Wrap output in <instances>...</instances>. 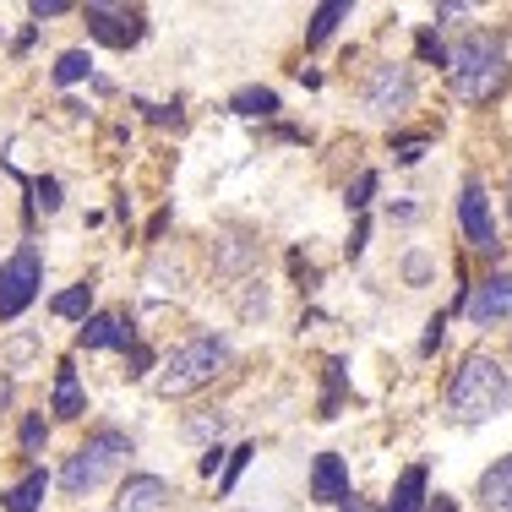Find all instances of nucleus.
Masks as SVG:
<instances>
[{"label":"nucleus","mask_w":512,"mask_h":512,"mask_svg":"<svg viewBox=\"0 0 512 512\" xmlns=\"http://www.w3.org/2000/svg\"><path fill=\"white\" fill-rule=\"evenodd\" d=\"M44 442H50V425H44V414H28V420H22V453L39 458Z\"/></svg>","instance_id":"obj_27"},{"label":"nucleus","mask_w":512,"mask_h":512,"mask_svg":"<svg viewBox=\"0 0 512 512\" xmlns=\"http://www.w3.org/2000/svg\"><path fill=\"white\" fill-rule=\"evenodd\" d=\"M50 409L60 414V420H77V414H88V393H82V382H77V371H71V365H60V371H55V398H50Z\"/></svg>","instance_id":"obj_16"},{"label":"nucleus","mask_w":512,"mask_h":512,"mask_svg":"<svg viewBox=\"0 0 512 512\" xmlns=\"http://www.w3.org/2000/svg\"><path fill=\"white\" fill-rule=\"evenodd\" d=\"M240 311H246V316H267V289H262V284H251V289H246V300H240Z\"/></svg>","instance_id":"obj_34"},{"label":"nucleus","mask_w":512,"mask_h":512,"mask_svg":"<svg viewBox=\"0 0 512 512\" xmlns=\"http://www.w3.org/2000/svg\"><path fill=\"white\" fill-rule=\"evenodd\" d=\"M425 502H431V491H425V463H409V469L398 474V485H393L387 512H425Z\"/></svg>","instance_id":"obj_14"},{"label":"nucleus","mask_w":512,"mask_h":512,"mask_svg":"<svg viewBox=\"0 0 512 512\" xmlns=\"http://www.w3.org/2000/svg\"><path fill=\"white\" fill-rule=\"evenodd\" d=\"M11 393H17V382H11V376H0V409L11 404Z\"/></svg>","instance_id":"obj_41"},{"label":"nucleus","mask_w":512,"mask_h":512,"mask_svg":"<svg viewBox=\"0 0 512 512\" xmlns=\"http://www.w3.org/2000/svg\"><path fill=\"white\" fill-rule=\"evenodd\" d=\"M474 491H480V507L485 512H512V453L496 458L491 469L480 474V485H474Z\"/></svg>","instance_id":"obj_13"},{"label":"nucleus","mask_w":512,"mask_h":512,"mask_svg":"<svg viewBox=\"0 0 512 512\" xmlns=\"http://www.w3.org/2000/svg\"><path fill=\"white\" fill-rule=\"evenodd\" d=\"M33 207H44V213H60V180H55V175L33 180Z\"/></svg>","instance_id":"obj_30"},{"label":"nucleus","mask_w":512,"mask_h":512,"mask_svg":"<svg viewBox=\"0 0 512 512\" xmlns=\"http://www.w3.org/2000/svg\"><path fill=\"white\" fill-rule=\"evenodd\" d=\"M66 11H71V0H33L28 17H33V22H44V17H66Z\"/></svg>","instance_id":"obj_32"},{"label":"nucleus","mask_w":512,"mask_h":512,"mask_svg":"<svg viewBox=\"0 0 512 512\" xmlns=\"http://www.w3.org/2000/svg\"><path fill=\"white\" fill-rule=\"evenodd\" d=\"M39 284H44V256L39 246H17L6 267H0V322H11V316H22L39 300Z\"/></svg>","instance_id":"obj_5"},{"label":"nucleus","mask_w":512,"mask_h":512,"mask_svg":"<svg viewBox=\"0 0 512 512\" xmlns=\"http://www.w3.org/2000/svg\"><path fill=\"white\" fill-rule=\"evenodd\" d=\"M425 512H458V502H453V496H447V491H436L431 502H425Z\"/></svg>","instance_id":"obj_38"},{"label":"nucleus","mask_w":512,"mask_h":512,"mask_svg":"<svg viewBox=\"0 0 512 512\" xmlns=\"http://www.w3.org/2000/svg\"><path fill=\"white\" fill-rule=\"evenodd\" d=\"M458 229H463V240H469L474 251H485V256H496V218H491V197H485V186L480 180H463V191H458Z\"/></svg>","instance_id":"obj_8"},{"label":"nucleus","mask_w":512,"mask_h":512,"mask_svg":"<svg viewBox=\"0 0 512 512\" xmlns=\"http://www.w3.org/2000/svg\"><path fill=\"white\" fill-rule=\"evenodd\" d=\"M229 453H224V442H213V447H202V458H197V469L202 474H218V463H224Z\"/></svg>","instance_id":"obj_35"},{"label":"nucleus","mask_w":512,"mask_h":512,"mask_svg":"<svg viewBox=\"0 0 512 512\" xmlns=\"http://www.w3.org/2000/svg\"><path fill=\"white\" fill-rule=\"evenodd\" d=\"M33 349H39V338H33V333L28 338H11V360H28Z\"/></svg>","instance_id":"obj_37"},{"label":"nucleus","mask_w":512,"mask_h":512,"mask_svg":"<svg viewBox=\"0 0 512 512\" xmlns=\"http://www.w3.org/2000/svg\"><path fill=\"white\" fill-rule=\"evenodd\" d=\"M169 502H175L169 480H158V474H131L115 496V512H164Z\"/></svg>","instance_id":"obj_11"},{"label":"nucleus","mask_w":512,"mask_h":512,"mask_svg":"<svg viewBox=\"0 0 512 512\" xmlns=\"http://www.w3.org/2000/svg\"><path fill=\"white\" fill-rule=\"evenodd\" d=\"M344 17H349V0H327V6H316L311 11V28H306V44H322Z\"/></svg>","instance_id":"obj_21"},{"label":"nucleus","mask_w":512,"mask_h":512,"mask_svg":"<svg viewBox=\"0 0 512 512\" xmlns=\"http://www.w3.org/2000/svg\"><path fill=\"white\" fill-rule=\"evenodd\" d=\"M507 213H512V180H507Z\"/></svg>","instance_id":"obj_42"},{"label":"nucleus","mask_w":512,"mask_h":512,"mask_svg":"<svg viewBox=\"0 0 512 512\" xmlns=\"http://www.w3.org/2000/svg\"><path fill=\"white\" fill-rule=\"evenodd\" d=\"M431 153V131H398L393 137V164H420V158Z\"/></svg>","instance_id":"obj_22"},{"label":"nucleus","mask_w":512,"mask_h":512,"mask_svg":"<svg viewBox=\"0 0 512 512\" xmlns=\"http://www.w3.org/2000/svg\"><path fill=\"white\" fill-rule=\"evenodd\" d=\"M398 273H404L409 289H425V284L436 278V256H431V251H409L404 262H398Z\"/></svg>","instance_id":"obj_25"},{"label":"nucleus","mask_w":512,"mask_h":512,"mask_svg":"<svg viewBox=\"0 0 512 512\" xmlns=\"http://www.w3.org/2000/svg\"><path fill=\"white\" fill-rule=\"evenodd\" d=\"M344 387H349V371H344V360H327V393H322V409H316V420H333L338 404H344Z\"/></svg>","instance_id":"obj_20"},{"label":"nucleus","mask_w":512,"mask_h":512,"mask_svg":"<svg viewBox=\"0 0 512 512\" xmlns=\"http://www.w3.org/2000/svg\"><path fill=\"white\" fill-rule=\"evenodd\" d=\"M371 197H376V169H360L355 175V186H349V207H355V213H365V207H371Z\"/></svg>","instance_id":"obj_29"},{"label":"nucleus","mask_w":512,"mask_h":512,"mask_svg":"<svg viewBox=\"0 0 512 512\" xmlns=\"http://www.w3.org/2000/svg\"><path fill=\"white\" fill-rule=\"evenodd\" d=\"M442 327H447V316L436 311L431 322H425V338H420V355H436V344H442Z\"/></svg>","instance_id":"obj_31"},{"label":"nucleus","mask_w":512,"mask_h":512,"mask_svg":"<svg viewBox=\"0 0 512 512\" xmlns=\"http://www.w3.org/2000/svg\"><path fill=\"white\" fill-rule=\"evenodd\" d=\"M507 77H512L507 44H502V33H491V28L463 33L458 50H447V82H453L458 104H469V109H485V104L502 99Z\"/></svg>","instance_id":"obj_1"},{"label":"nucleus","mask_w":512,"mask_h":512,"mask_svg":"<svg viewBox=\"0 0 512 512\" xmlns=\"http://www.w3.org/2000/svg\"><path fill=\"white\" fill-rule=\"evenodd\" d=\"M229 365V344L218 333H202V338H191V344H180L175 355H169L164 365H158V398H186V393H197V387H207L218 371Z\"/></svg>","instance_id":"obj_3"},{"label":"nucleus","mask_w":512,"mask_h":512,"mask_svg":"<svg viewBox=\"0 0 512 512\" xmlns=\"http://www.w3.org/2000/svg\"><path fill=\"white\" fill-rule=\"evenodd\" d=\"M82 77H93V55L88 50H66L55 60V82H60V88H71V82H82Z\"/></svg>","instance_id":"obj_24"},{"label":"nucleus","mask_w":512,"mask_h":512,"mask_svg":"<svg viewBox=\"0 0 512 512\" xmlns=\"http://www.w3.org/2000/svg\"><path fill=\"white\" fill-rule=\"evenodd\" d=\"M338 512H376V502H365V496H349V502L338 507Z\"/></svg>","instance_id":"obj_40"},{"label":"nucleus","mask_w":512,"mask_h":512,"mask_svg":"<svg viewBox=\"0 0 512 512\" xmlns=\"http://www.w3.org/2000/svg\"><path fill=\"white\" fill-rule=\"evenodd\" d=\"M131 458V436L126 431H93L88 447L60 469V491L66 496H82V491H99V485L115 474V463Z\"/></svg>","instance_id":"obj_4"},{"label":"nucleus","mask_w":512,"mask_h":512,"mask_svg":"<svg viewBox=\"0 0 512 512\" xmlns=\"http://www.w3.org/2000/svg\"><path fill=\"white\" fill-rule=\"evenodd\" d=\"M414 50H420L425 66H447V44L436 39V28H420V33H414Z\"/></svg>","instance_id":"obj_28"},{"label":"nucleus","mask_w":512,"mask_h":512,"mask_svg":"<svg viewBox=\"0 0 512 512\" xmlns=\"http://www.w3.org/2000/svg\"><path fill=\"white\" fill-rule=\"evenodd\" d=\"M88 33L109 50H131V44H142V33H148V11L137 6H88Z\"/></svg>","instance_id":"obj_7"},{"label":"nucleus","mask_w":512,"mask_h":512,"mask_svg":"<svg viewBox=\"0 0 512 512\" xmlns=\"http://www.w3.org/2000/svg\"><path fill=\"white\" fill-rule=\"evenodd\" d=\"M442 404H447V420H453V425H485V420H496V414L512 404V382H507L502 360L463 355L458 371L447 376Z\"/></svg>","instance_id":"obj_2"},{"label":"nucleus","mask_w":512,"mask_h":512,"mask_svg":"<svg viewBox=\"0 0 512 512\" xmlns=\"http://www.w3.org/2000/svg\"><path fill=\"white\" fill-rule=\"evenodd\" d=\"M251 262H256V240L224 235V251H218V267H224V273H246Z\"/></svg>","instance_id":"obj_23"},{"label":"nucleus","mask_w":512,"mask_h":512,"mask_svg":"<svg viewBox=\"0 0 512 512\" xmlns=\"http://www.w3.org/2000/svg\"><path fill=\"white\" fill-rule=\"evenodd\" d=\"M224 425H229V414L207 409V414H191V420L180 425V436H186V442H207V447H213L218 436H224Z\"/></svg>","instance_id":"obj_19"},{"label":"nucleus","mask_w":512,"mask_h":512,"mask_svg":"<svg viewBox=\"0 0 512 512\" xmlns=\"http://www.w3.org/2000/svg\"><path fill=\"white\" fill-rule=\"evenodd\" d=\"M251 458H256V447H251V442H240L235 453L224 458V474H218V496H229V491H235V480L246 474V463H251Z\"/></svg>","instance_id":"obj_26"},{"label":"nucleus","mask_w":512,"mask_h":512,"mask_svg":"<svg viewBox=\"0 0 512 512\" xmlns=\"http://www.w3.org/2000/svg\"><path fill=\"white\" fill-rule=\"evenodd\" d=\"M77 344L82 349H131V344H137V333L126 327V316H120V311H93L88 322H82Z\"/></svg>","instance_id":"obj_12"},{"label":"nucleus","mask_w":512,"mask_h":512,"mask_svg":"<svg viewBox=\"0 0 512 512\" xmlns=\"http://www.w3.org/2000/svg\"><path fill=\"white\" fill-rule=\"evenodd\" d=\"M137 109H142L148 120H158V126H169V120H180V109H175V104H148V99H137Z\"/></svg>","instance_id":"obj_33"},{"label":"nucleus","mask_w":512,"mask_h":512,"mask_svg":"<svg viewBox=\"0 0 512 512\" xmlns=\"http://www.w3.org/2000/svg\"><path fill=\"white\" fill-rule=\"evenodd\" d=\"M229 109L246 115V120H267V115H278V93L273 88H240L235 99H229Z\"/></svg>","instance_id":"obj_17"},{"label":"nucleus","mask_w":512,"mask_h":512,"mask_svg":"<svg viewBox=\"0 0 512 512\" xmlns=\"http://www.w3.org/2000/svg\"><path fill=\"white\" fill-rule=\"evenodd\" d=\"M414 104V71L404 66V60H387V66L371 71V82H365V109L382 120L404 115V109Z\"/></svg>","instance_id":"obj_6"},{"label":"nucleus","mask_w":512,"mask_h":512,"mask_svg":"<svg viewBox=\"0 0 512 512\" xmlns=\"http://www.w3.org/2000/svg\"><path fill=\"white\" fill-rule=\"evenodd\" d=\"M44 491H50V474H44V469H28L6 496H0V507H6V512H39Z\"/></svg>","instance_id":"obj_15"},{"label":"nucleus","mask_w":512,"mask_h":512,"mask_svg":"<svg viewBox=\"0 0 512 512\" xmlns=\"http://www.w3.org/2000/svg\"><path fill=\"white\" fill-rule=\"evenodd\" d=\"M50 311H55V316H66V322H77V316L88 322V316H93V284H71V289H60V295L50 300Z\"/></svg>","instance_id":"obj_18"},{"label":"nucleus","mask_w":512,"mask_h":512,"mask_svg":"<svg viewBox=\"0 0 512 512\" xmlns=\"http://www.w3.org/2000/svg\"><path fill=\"white\" fill-rule=\"evenodd\" d=\"M474 327H496L512 316V273L507 267H496V273L480 278V289H469V306H463Z\"/></svg>","instance_id":"obj_9"},{"label":"nucleus","mask_w":512,"mask_h":512,"mask_svg":"<svg viewBox=\"0 0 512 512\" xmlns=\"http://www.w3.org/2000/svg\"><path fill=\"white\" fill-rule=\"evenodd\" d=\"M349 463L338 458V453H322L311 463V502H322V507H344L349 502Z\"/></svg>","instance_id":"obj_10"},{"label":"nucleus","mask_w":512,"mask_h":512,"mask_svg":"<svg viewBox=\"0 0 512 512\" xmlns=\"http://www.w3.org/2000/svg\"><path fill=\"white\" fill-rule=\"evenodd\" d=\"M365 235H371V229H365V224H355V235H349V262H355V256L365 251Z\"/></svg>","instance_id":"obj_39"},{"label":"nucleus","mask_w":512,"mask_h":512,"mask_svg":"<svg viewBox=\"0 0 512 512\" xmlns=\"http://www.w3.org/2000/svg\"><path fill=\"white\" fill-rule=\"evenodd\" d=\"M126 365H131V376H148L153 355H148V349H142V344H131V349H126Z\"/></svg>","instance_id":"obj_36"}]
</instances>
